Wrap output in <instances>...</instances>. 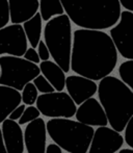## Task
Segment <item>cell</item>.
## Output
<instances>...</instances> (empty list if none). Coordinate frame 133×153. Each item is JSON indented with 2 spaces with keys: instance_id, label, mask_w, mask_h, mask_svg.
Wrapping results in <instances>:
<instances>
[{
  "instance_id": "1",
  "label": "cell",
  "mask_w": 133,
  "mask_h": 153,
  "mask_svg": "<svg viewBox=\"0 0 133 153\" xmlns=\"http://www.w3.org/2000/svg\"><path fill=\"white\" fill-rule=\"evenodd\" d=\"M112 39L103 30L77 29L73 33L71 70L94 81L110 75L117 64Z\"/></svg>"
},
{
  "instance_id": "2",
  "label": "cell",
  "mask_w": 133,
  "mask_h": 153,
  "mask_svg": "<svg viewBox=\"0 0 133 153\" xmlns=\"http://www.w3.org/2000/svg\"><path fill=\"white\" fill-rule=\"evenodd\" d=\"M65 13L75 25L85 29L103 30L120 20V0H61Z\"/></svg>"
},
{
  "instance_id": "3",
  "label": "cell",
  "mask_w": 133,
  "mask_h": 153,
  "mask_svg": "<svg viewBox=\"0 0 133 153\" xmlns=\"http://www.w3.org/2000/svg\"><path fill=\"white\" fill-rule=\"evenodd\" d=\"M98 96L112 129L117 132L125 130L133 117V91L115 76H106L98 85Z\"/></svg>"
},
{
  "instance_id": "4",
  "label": "cell",
  "mask_w": 133,
  "mask_h": 153,
  "mask_svg": "<svg viewBox=\"0 0 133 153\" xmlns=\"http://www.w3.org/2000/svg\"><path fill=\"white\" fill-rule=\"evenodd\" d=\"M50 139L69 153H87L93 140L94 127L65 118L50 119L46 123Z\"/></svg>"
},
{
  "instance_id": "5",
  "label": "cell",
  "mask_w": 133,
  "mask_h": 153,
  "mask_svg": "<svg viewBox=\"0 0 133 153\" xmlns=\"http://www.w3.org/2000/svg\"><path fill=\"white\" fill-rule=\"evenodd\" d=\"M44 42L51 57L66 73L71 70V54L73 46L72 21L66 14L56 16L46 23Z\"/></svg>"
},
{
  "instance_id": "6",
  "label": "cell",
  "mask_w": 133,
  "mask_h": 153,
  "mask_svg": "<svg viewBox=\"0 0 133 153\" xmlns=\"http://www.w3.org/2000/svg\"><path fill=\"white\" fill-rule=\"evenodd\" d=\"M41 74L40 67L22 56H0V85L22 91Z\"/></svg>"
},
{
  "instance_id": "7",
  "label": "cell",
  "mask_w": 133,
  "mask_h": 153,
  "mask_svg": "<svg viewBox=\"0 0 133 153\" xmlns=\"http://www.w3.org/2000/svg\"><path fill=\"white\" fill-rule=\"evenodd\" d=\"M36 107L43 116L51 119H70L76 115V103L65 92H53L42 94L35 102Z\"/></svg>"
},
{
  "instance_id": "8",
  "label": "cell",
  "mask_w": 133,
  "mask_h": 153,
  "mask_svg": "<svg viewBox=\"0 0 133 153\" xmlns=\"http://www.w3.org/2000/svg\"><path fill=\"white\" fill-rule=\"evenodd\" d=\"M111 36L117 52L126 59H133V13L122 12L120 20L110 28Z\"/></svg>"
},
{
  "instance_id": "9",
  "label": "cell",
  "mask_w": 133,
  "mask_h": 153,
  "mask_svg": "<svg viewBox=\"0 0 133 153\" xmlns=\"http://www.w3.org/2000/svg\"><path fill=\"white\" fill-rule=\"evenodd\" d=\"M28 44L23 25L10 24L0 29V56H23Z\"/></svg>"
},
{
  "instance_id": "10",
  "label": "cell",
  "mask_w": 133,
  "mask_h": 153,
  "mask_svg": "<svg viewBox=\"0 0 133 153\" xmlns=\"http://www.w3.org/2000/svg\"><path fill=\"white\" fill-rule=\"evenodd\" d=\"M124 137L111 127H98L87 153H117L124 145Z\"/></svg>"
},
{
  "instance_id": "11",
  "label": "cell",
  "mask_w": 133,
  "mask_h": 153,
  "mask_svg": "<svg viewBox=\"0 0 133 153\" xmlns=\"http://www.w3.org/2000/svg\"><path fill=\"white\" fill-rule=\"evenodd\" d=\"M47 134V126L44 119L38 118L28 123L24 130V143L27 153L46 152Z\"/></svg>"
},
{
  "instance_id": "12",
  "label": "cell",
  "mask_w": 133,
  "mask_h": 153,
  "mask_svg": "<svg viewBox=\"0 0 133 153\" xmlns=\"http://www.w3.org/2000/svg\"><path fill=\"white\" fill-rule=\"evenodd\" d=\"M68 94L76 104L80 105L98 92V85L94 80L80 75H70L66 79Z\"/></svg>"
},
{
  "instance_id": "13",
  "label": "cell",
  "mask_w": 133,
  "mask_h": 153,
  "mask_svg": "<svg viewBox=\"0 0 133 153\" xmlns=\"http://www.w3.org/2000/svg\"><path fill=\"white\" fill-rule=\"evenodd\" d=\"M75 117L77 121L92 127H103L108 125L104 108L99 101L93 97L79 105Z\"/></svg>"
},
{
  "instance_id": "14",
  "label": "cell",
  "mask_w": 133,
  "mask_h": 153,
  "mask_svg": "<svg viewBox=\"0 0 133 153\" xmlns=\"http://www.w3.org/2000/svg\"><path fill=\"white\" fill-rule=\"evenodd\" d=\"M1 131L7 153H24V132L18 122L7 118L1 124Z\"/></svg>"
},
{
  "instance_id": "15",
  "label": "cell",
  "mask_w": 133,
  "mask_h": 153,
  "mask_svg": "<svg viewBox=\"0 0 133 153\" xmlns=\"http://www.w3.org/2000/svg\"><path fill=\"white\" fill-rule=\"evenodd\" d=\"M12 24H21L33 18L40 7V0H8Z\"/></svg>"
},
{
  "instance_id": "16",
  "label": "cell",
  "mask_w": 133,
  "mask_h": 153,
  "mask_svg": "<svg viewBox=\"0 0 133 153\" xmlns=\"http://www.w3.org/2000/svg\"><path fill=\"white\" fill-rule=\"evenodd\" d=\"M22 102L21 93L13 88L0 85V124Z\"/></svg>"
},
{
  "instance_id": "17",
  "label": "cell",
  "mask_w": 133,
  "mask_h": 153,
  "mask_svg": "<svg viewBox=\"0 0 133 153\" xmlns=\"http://www.w3.org/2000/svg\"><path fill=\"white\" fill-rule=\"evenodd\" d=\"M41 73L52 85L56 92H63L66 88V72L52 61H45L40 64Z\"/></svg>"
},
{
  "instance_id": "18",
  "label": "cell",
  "mask_w": 133,
  "mask_h": 153,
  "mask_svg": "<svg viewBox=\"0 0 133 153\" xmlns=\"http://www.w3.org/2000/svg\"><path fill=\"white\" fill-rule=\"evenodd\" d=\"M42 20L41 14L36 13L33 18L23 23V28L26 33L27 40L33 48H38L42 38Z\"/></svg>"
},
{
  "instance_id": "19",
  "label": "cell",
  "mask_w": 133,
  "mask_h": 153,
  "mask_svg": "<svg viewBox=\"0 0 133 153\" xmlns=\"http://www.w3.org/2000/svg\"><path fill=\"white\" fill-rule=\"evenodd\" d=\"M40 14L42 19L46 22L56 16L65 13V8L61 0H40Z\"/></svg>"
},
{
  "instance_id": "20",
  "label": "cell",
  "mask_w": 133,
  "mask_h": 153,
  "mask_svg": "<svg viewBox=\"0 0 133 153\" xmlns=\"http://www.w3.org/2000/svg\"><path fill=\"white\" fill-rule=\"evenodd\" d=\"M121 79L133 91V59L122 62L119 67Z\"/></svg>"
},
{
  "instance_id": "21",
  "label": "cell",
  "mask_w": 133,
  "mask_h": 153,
  "mask_svg": "<svg viewBox=\"0 0 133 153\" xmlns=\"http://www.w3.org/2000/svg\"><path fill=\"white\" fill-rule=\"evenodd\" d=\"M21 97H22V102L28 106L33 105L36 102L38 98V91L33 82H28L25 85L21 93Z\"/></svg>"
},
{
  "instance_id": "22",
  "label": "cell",
  "mask_w": 133,
  "mask_h": 153,
  "mask_svg": "<svg viewBox=\"0 0 133 153\" xmlns=\"http://www.w3.org/2000/svg\"><path fill=\"white\" fill-rule=\"evenodd\" d=\"M40 111L36 106H33V105H30V106H27L25 108L24 113H23L22 117L20 118V120L18 121L19 124L22 126V125L28 124V123L34 121L35 119L40 118Z\"/></svg>"
},
{
  "instance_id": "23",
  "label": "cell",
  "mask_w": 133,
  "mask_h": 153,
  "mask_svg": "<svg viewBox=\"0 0 133 153\" xmlns=\"http://www.w3.org/2000/svg\"><path fill=\"white\" fill-rule=\"evenodd\" d=\"M33 85L38 89V93H42V94H49V93L55 92V89L52 87V85L42 74H40L33 79Z\"/></svg>"
},
{
  "instance_id": "24",
  "label": "cell",
  "mask_w": 133,
  "mask_h": 153,
  "mask_svg": "<svg viewBox=\"0 0 133 153\" xmlns=\"http://www.w3.org/2000/svg\"><path fill=\"white\" fill-rule=\"evenodd\" d=\"M10 21V10L8 0H0V29L7 26Z\"/></svg>"
},
{
  "instance_id": "25",
  "label": "cell",
  "mask_w": 133,
  "mask_h": 153,
  "mask_svg": "<svg viewBox=\"0 0 133 153\" xmlns=\"http://www.w3.org/2000/svg\"><path fill=\"white\" fill-rule=\"evenodd\" d=\"M38 55H40V59L42 62L49 61V59H50V56H51L50 51H49L46 43L42 40L40 41V43H38Z\"/></svg>"
},
{
  "instance_id": "26",
  "label": "cell",
  "mask_w": 133,
  "mask_h": 153,
  "mask_svg": "<svg viewBox=\"0 0 133 153\" xmlns=\"http://www.w3.org/2000/svg\"><path fill=\"white\" fill-rule=\"evenodd\" d=\"M125 142L131 149H133V117L128 122L127 126L125 128Z\"/></svg>"
},
{
  "instance_id": "27",
  "label": "cell",
  "mask_w": 133,
  "mask_h": 153,
  "mask_svg": "<svg viewBox=\"0 0 133 153\" xmlns=\"http://www.w3.org/2000/svg\"><path fill=\"white\" fill-rule=\"evenodd\" d=\"M25 59H27L28 62H31L33 64H38L41 62L40 55L38 53V50H35V48H33V47H29L26 50L25 54L23 55Z\"/></svg>"
},
{
  "instance_id": "28",
  "label": "cell",
  "mask_w": 133,
  "mask_h": 153,
  "mask_svg": "<svg viewBox=\"0 0 133 153\" xmlns=\"http://www.w3.org/2000/svg\"><path fill=\"white\" fill-rule=\"evenodd\" d=\"M25 108H26V107H25L24 103H23V104H20L18 107H16V108L12 111V114L8 116V119L14 120V121H19V120H20V118L22 117Z\"/></svg>"
},
{
  "instance_id": "29",
  "label": "cell",
  "mask_w": 133,
  "mask_h": 153,
  "mask_svg": "<svg viewBox=\"0 0 133 153\" xmlns=\"http://www.w3.org/2000/svg\"><path fill=\"white\" fill-rule=\"evenodd\" d=\"M45 153H63V149L57 144H49L47 145L46 152Z\"/></svg>"
},
{
  "instance_id": "30",
  "label": "cell",
  "mask_w": 133,
  "mask_h": 153,
  "mask_svg": "<svg viewBox=\"0 0 133 153\" xmlns=\"http://www.w3.org/2000/svg\"><path fill=\"white\" fill-rule=\"evenodd\" d=\"M120 2L126 10L133 13V0H120Z\"/></svg>"
},
{
  "instance_id": "31",
  "label": "cell",
  "mask_w": 133,
  "mask_h": 153,
  "mask_svg": "<svg viewBox=\"0 0 133 153\" xmlns=\"http://www.w3.org/2000/svg\"><path fill=\"white\" fill-rule=\"evenodd\" d=\"M0 153H7V150H6L5 145H4V142H3V137H2L1 128H0Z\"/></svg>"
},
{
  "instance_id": "32",
  "label": "cell",
  "mask_w": 133,
  "mask_h": 153,
  "mask_svg": "<svg viewBox=\"0 0 133 153\" xmlns=\"http://www.w3.org/2000/svg\"><path fill=\"white\" fill-rule=\"evenodd\" d=\"M119 153H133V149H128V148L126 149V148H125V149L120 150Z\"/></svg>"
}]
</instances>
